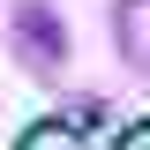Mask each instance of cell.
<instances>
[{
    "mask_svg": "<svg viewBox=\"0 0 150 150\" xmlns=\"http://www.w3.org/2000/svg\"><path fill=\"white\" fill-rule=\"evenodd\" d=\"M120 53L150 68V0H120Z\"/></svg>",
    "mask_w": 150,
    "mask_h": 150,
    "instance_id": "2",
    "label": "cell"
},
{
    "mask_svg": "<svg viewBox=\"0 0 150 150\" xmlns=\"http://www.w3.org/2000/svg\"><path fill=\"white\" fill-rule=\"evenodd\" d=\"M120 150H150V128H135V135H128V143H120Z\"/></svg>",
    "mask_w": 150,
    "mask_h": 150,
    "instance_id": "4",
    "label": "cell"
},
{
    "mask_svg": "<svg viewBox=\"0 0 150 150\" xmlns=\"http://www.w3.org/2000/svg\"><path fill=\"white\" fill-rule=\"evenodd\" d=\"M23 150H75V135H60V128H38V135H30Z\"/></svg>",
    "mask_w": 150,
    "mask_h": 150,
    "instance_id": "3",
    "label": "cell"
},
{
    "mask_svg": "<svg viewBox=\"0 0 150 150\" xmlns=\"http://www.w3.org/2000/svg\"><path fill=\"white\" fill-rule=\"evenodd\" d=\"M15 53L30 60V68H45V75L68 60V30H60L53 8H38V0H23V8H15Z\"/></svg>",
    "mask_w": 150,
    "mask_h": 150,
    "instance_id": "1",
    "label": "cell"
}]
</instances>
